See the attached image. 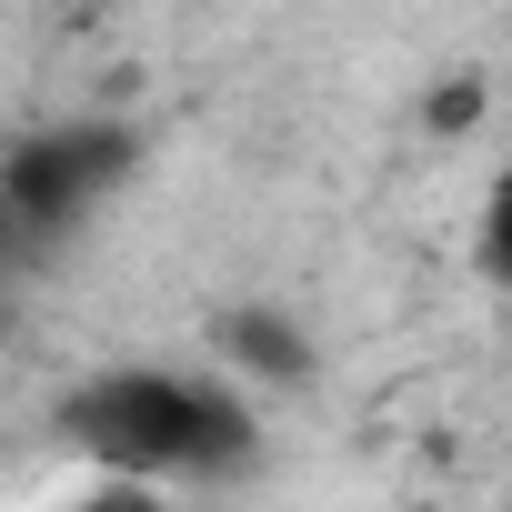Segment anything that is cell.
I'll list each match as a JSON object with an SVG mask.
<instances>
[{
	"mask_svg": "<svg viewBox=\"0 0 512 512\" xmlns=\"http://www.w3.org/2000/svg\"><path fill=\"white\" fill-rule=\"evenodd\" d=\"M482 272L512 282V161H502V181H492V201H482Z\"/></svg>",
	"mask_w": 512,
	"mask_h": 512,
	"instance_id": "4",
	"label": "cell"
},
{
	"mask_svg": "<svg viewBox=\"0 0 512 512\" xmlns=\"http://www.w3.org/2000/svg\"><path fill=\"white\" fill-rule=\"evenodd\" d=\"M61 442L121 482H191L251 462V412L181 372H101L61 402Z\"/></svg>",
	"mask_w": 512,
	"mask_h": 512,
	"instance_id": "1",
	"label": "cell"
},
{
	"mask_svg": "<svg viewBox=\"0 0 512 512\" xmlns=\"http://www.w3.org/2000/svg\"><path fill=\"white\" fill-rule=\"evenodd\" d=\"M131 161H141L131 121H61V131H31V141L11 151V171H0V191H11V241H21V251L61 241L71 221H91V211L111 201V181H121Z\"/></svg>",
	"mask_w": 512,
	"mask_h": 512,
	"instance_id": "2",
	"label": "cell"
},
{
	"mask_svg": "<svg viewBox=\"0 0 512 512\" xmlns=\"http://www.w3.org/2000/svg\"><path fill=\"white\" fill-rule=\"evenodd\" d=\"M81 512H161V492H151V482H111V492H91Z\"/></svg>",
	"mask_w": 512,
	"mask_h": 512,
	"instance_id": "5",
	"label": "cell"
},
{
	"mask_svg": "<svg viewBox=\"0 0 512 512\" xmlns=\"http://www.w3.org/2000/svg\"><path fill=\"white\" fill-rule=\"evenodd\" d=\"M221 352L241 372H262V382H312V342L292 322H272V312H231L221 322Z\"/></svg>",
	"mask_w": 512,
	"mask_h": 512,
	"instance_id": "3",
	"label": "cell"
}]
</instances>
